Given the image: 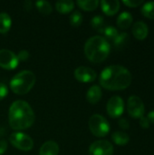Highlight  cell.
I'll return each instance as SVG.
<instances>
[{
  "mask_svg": "<svg viewBox=\"0 0 154 155\" xmlns=\"http://www.w3.org/2000/svg\"><path fill=\"white\" fill-rule=\"evenodd\" d=\"M132 83V74L128 69L114 64L104 68L100 74L101 85L111 91L124 90Z\"/></svg>",
  "mask_w": 154,
  "mask_h": 155,
  "instance_id": "cell-1",
  "label": "cell"
},
{
  "mask_svg": "<svg viewBox=\"0 0 154 155\" xmlns=\"http://www.w3.org/2000/svg\"><path fill=\"white\" fill-rule=\"evenodd\" d=\"M9 124L14 130H25L34 122V113L31 106L23 100L15 101L8 112Z\"/></svg>",
  "mask_w": 154,
  "mask_h": 155,
  "instance_id": "cell-2",
  "label": "cell"
},
{
  "mask_svg": "<svg viewBox=\"0 0 154 155\" xmlns=\"http://www.w3.org/2000/svg\"><path fill=\"white\" fill-rule=\"evenodd\" d=\"M110 51L111 46L109 42L100 35L90 37L84 45V54L87 59L95 64L103 62L108 57Z\"/></svg>",
  "mask_w": 154,
  "mask_h": 155,
  "instance_id": "cell-3",
  "label": "cell"
},
{
  "mask_svg": "<svg viewBox=\"0 0 154 155\" xmlns=\"http://www.w3.org/2000/svg\"><path fill=\"white\" fill-rule=\"evenodd\" d=\"M35 84V75L33 72L24 70L16 74L10 81V88L19 95L27 94Z\"/></svg>",
  "mask_w": 154,
  "mask_h": 155,
  "instance_id": "cell-4",
  "label": "cell"
},
{
  "mask_svg": "<svg viewBox=\"0 0 154 155\" xmlns=\"http://www.w3.org/2000/svg\"><path fill=\"white\" fill-rule=\"evenodd\" d=\"M90 131L97 137H104L110 132V124L108 121L101 114H93L90 117L88 123Z\"/></svg>",
  "mask_w": 154,
  "mask_h": 155,
  "instance_id": "cell-5",
  "label": "cell"
},
{
  "mask_svg": "<svg viewBox=\"0 0 154 155\" xmlns=\"http://www.w3.org/2000/svg\"><path fill=\"white\" fill-rule=\"evenodd\" d=\"M9 142L16 149L25 152L32 150L34 146L32 138L24 133H13L9 137Z\"/></svg>",
  "mask_w": 154,
  "mask_h": 155,
  "instance_id": "cell-6",
  "label": "cell"
},
{
  "mask_svg": "<svg viewBox=\"0 0 154 155\" xmlns=\"http://www.w3.org/2000/svg\"><path fill=\"white\" fill-rule=\"evenodd\" d=\"M127 108H128L129 114L133 118L140 119L144 115V112H145L144 104L143 100L136 95L130 96V98L128 99Z\"/></svg>",
  "mask_w": 154,
  "mask_h": 155,
  "instance_id": "cell-7",
  "label": "cell"
},
{
  "mask_svg": "<svg viewBox=\"0 0 154 155\" xmlns=\"http://www.w3.org/2000/svg\"><path fill=\"white\" fill-rule=\"evenodd\" d=\"M113 146L106 140H99L93 143L89 148L90 155H113Z\"/></svg>",
  "mask_w": 154,
  "mask_h": 155,
  "instance_id": "cell-8",
  "label": "cell"
},
{
  "mask_svg": "<svg viewBox=\"0 0 154 155\" xmlns=\"http://www.w3.org/2000/svg\"><path fill=\"white\" fill-rule=\"evenodd\" d=\"M107 113L112 118L120 117L124 111V103L123 98L118 95H114L110 98L107 104Z\"/></svg>",
  "mask_w": 154,
  "mask_h": 155,
  "instance_id": "cell-9",
  "label": "cell"
},
{
  "mask_svg": "<svg viewBox=\"0 0 154 155\" xmlns=\"http://www.w3.org/2000/svg\"><path fill=\"white\" fill-rule=\"evenodd\" d=\"M19 61L15 53L8 49H1L0 50V66L7 69L13 70L17 67Z\"/></svg>",
  "mask_w": 154,
  "mask_h": 155,
  "instance_id": "cell-10",
  "label": "cell"
},
{
  "mask_svg": "<svg viewBox=\"0 0 154 155\" xmlns=\"http://www.w3.org/2000/svg\"><path fill=\"white\" fill-rule=\"evenodd\" d=\"M74 77L81 83H91L95 80L96 73L90 67L79 66L74 71Z\"/></svg>",
  "mask_w": 154,
  "mask_h": 155,
  "instance_id": "cell-11",
  "label": "cell"
},
{
  "mask_svg": "<svg viewBox=\"0 0 154 155\" xmlns=\"http://www.w3.org/2000/svg\"><path fill=\"white\" fill-rule=\"evenodd\" d=\"M100 4L102 10L107 15H115L120 8V2L118 0H102Z\"/></svg>",
  "mask_w": 154,
  "mask_h": 155,
  "instance_id": "cell-12",
  "label": "cell"
},
{
  "mask_svg": "<svg viewBox=\"0 0 154 155\" xmlns=\"http://www.w3.org/2000/svg\"><path fill=\"white\" fill-rule=\"evenodd\" d=\"M148 33H149L148 25L143 21L136 22L133 26V34L134 37L137 38L138 40L145 39L148 35Z\"/></svg>",
  "mask_w": 154,
  "mask_h": 155,
  "instance_id": "cell-13",
  "label": "cell"
},
{
  "mask_svg": "<svg viewBox=\"0 0 154 155\" xmlns=\"http://www.w3.org/2000/svg\"><path fill=\"white\" fill-rule=\"evenodd\" d=\"M59 145L54 141L45 142L40 148L39 155H58Z\"/></svg>",
  "mask_w": 154,
  "mask_h": 155,
  "instance_id": "cell-14",
  "label": "cell"
},
{
  "mask_svg": "<svg viewBox=\"0 0 154 155\" xmlns=\"http://www.w3.org/2000/svg\"><path fill=\"white\" fill-rule=\"evenodd\" d=\"M102 98V89L99 85H93L89 88L86 94V99L87 101L92 104H97Z\"/></svg>",
  "mask_w": 154,
  "mask_h": 155,
  "instance_id": "cell-15",
  "label": "cell"
},
{
  "mask_svg": "<svg viewBox=\"0 0 154 155\" xmlns=\"http://www.w3.org/2000/svg\"><path fill=\"white\" fill-rule=\"evenodd\" d=\"M133 23V15L129 12H123L117 18V25L121 29H127Z\"/></svg>",
  "mask_w": 154,
  "mask_h": 155,
  "instance_id": "cell-16",
  "label": "cell"
},
{
  "mask_svg": "<svg viewBox=\"0 0 154 155\" xmlns=\"http://www.w3.org/2000/svg\"><path fill=\"white\" fill-rule=\"evenodd\" d=\"M12 25V20L10 15L7 13H0V33L5 34L7 33Z\"/></svg>",
  "mask_w": 154,
  "mask_h": 155,
  "instance_id": "cell-17",
  "label": "cell"
},
{
  "mask_svg": "<svg viewBox=\"0 0 154 155\" xmlns=\"http://www.w3.org/2000/svg\"><path fill=\"white\" fill-rule=\"evenodd\" d=\"M112 139L113 141L120 146H124L125 144H127L130 141V137L129 135L122 131H116L112 134Z\"/></svg>",
  "mask_w": 154,
  "mask_h": 155,
  "instance_id": "cell-18",
  "label": "cell"
},
{
  "mask_svg": "<svg viewBox=\"0 0 154 155\" xmlns=\"http://www.w3.org/2000/svg\"><path fill=\"white\" fill-rule=\"evenodd\" d=\"M56 10L61 13V14H67L70 13L74 7V3L70 0H64V1H57L55 4Z\"/></svg>",
  "mask_w": 154,
  "mask_h": 155,
  "instance_id": "cell-19",
  "label": "cell"
},
{
  "mask_svg": "<svg viewBox=\"0 0 154 155\" xmlns=\"http://www.w3.org/2000/svg\"><path fill=\"white\" fill-rule=\"evenodd\" d=\"M129 42V35L127 33H121L113 40V45L116 49H123Z\"/></svg>",
  "mask_w": 154,
  "mask_h": 155,
  "instance_id": "cell-20",
  "label": "cell"
},
{
  "mask_svg": "<svg viewBox=\"0 0 154 155\" xmlns=\"http://www.w3.org/2000/svg\"><path fill=\"white\" fill-rule=\"evenodd\" d=\"M77 5L84 10L86 11H93L97 8L99 5L98 0H78Z\"/></svg>",
  "mask_w": 154,
  "mask_h": 155,
  "instance_id": "cell-21",
  "label": "cell"
},
{
  "mask_svg": "<svg viewBox=\"0 0 154 155\" xmlns=\"http://www.w3.org/2000/svg\"><path fill=\"white\" fill-rule=\"evenodd\" d=\"M35 6L36 8L39 10V12L43 15H48L51 14L52 12V5L48 1H44V0H40V1H36L35 2Z\"/></svg>",
  "mask_w": 154,
  "mask_h": 155,
  "instance_id": "cell-22",
  "label": "cell"
},
{
  "mask_svg": "<svg viewBox=\"0 0 154 155\" xmlns=\"http://www.w3.org/2000/svg\"><path fill=\"white\" fill-rule=\"evenodd\" d=\"M91 25L93 29L97 30L100 33H103V29L105 28L104 25V19L101 15H95L92 18L91 20Z\"/></svg>",
  "mask_w": 154,
  "mask_h": 155,
  "instance_id": "cell-23",
  "label": "cell"
},
{
  "mask_svg": "<svg viewBox=\"0 0 154 155\" xmlns=\"http://www.w3.org/2000/svg\"><path fill=\"white\" fill-rule=\"evenodd\" d=\"M143 15L150 19H154V1L145 3L142 7Z\"/></svg>",
  "mask_w": 154,
  "mask_h": 155,
  "instance_id": "cell-24",
  "label": "cell"
},
{
  "mask_svg": "<svg viewBox=\"0 0 154 155\" xmlns=\"http://www.w3.org/2000/svg\"><path fill=\"white\" fill-rule=\"evenodd\" d=\"M103 34L105 35V39L107 38V39H110V40H114L115 39V37L118 35V31H117V29L114 27V26H105V28L103 29Z\"/></svg>",
  "mask_w": 154,
  "mask_h": 155,
  "instance_id": "cell-25",
  "label": "cell"
},
{
  "mask_svg": "<svg viewBox=\"0 0 154 155\" xmlns=\"http://www.w3.org/2000/svg\"><path fill=\"white\" fill-rule=\"evenodd\" d=\"M83 22V15L79 11H74L70 15V23L73 26H79Z\"/></svg>",
  "mask_w": 154,
  "mask_h": 155,
  "instance_id": "cell-26",
  "label": "cell"
},
{
  "mask_svg": "<svg viewBox=\"0 0 154 155\" xmlns=\"http://www.w3.org/2000/svg\"><path fill=\"white\" fill-rule=\"evenodd\" d=\"M123 3L129 7H137L143 4V0H123Z\"/></svg>",
  "mask_w": 154,
  "mask_h": 155,
  "instance_id": "cell-27",
  "label": "cell"
},
{
  "mask_svg": "<svg viewBox=\"0 0 154 155\" xmlns=\"http://www.w3.org/2000/svg\"><path fill=\"white\" fill-rule=\"evenodd\" d=\"M16 56H17L18 61H26L27 58L29 57V53H28V51H26V50H21V51L16 54Z\"/></svg>",
  "mask_w": 154,
  "mask_h": 155,
  "instance_id": "cell-28",
  "label": "cell"
},
{
  "mask_svg": "<svg viewBox=\"0 0 154 155\" xmlns=\"http://www.w3.org/2000/svg\"><path fill=\"white\" fill-rule=\"evenodd\" d=\"M8 93V89H7V86L3 84V83H0V100L4 99L6 94Z\"/></svg>",
  "mask_w": 154,
  "mask_h": 155,
  "instance_id": "cell-29",
  "label": "cell"
},
{
  "mask_svg": "<svg viewBox=\"0 0 154 155\" xmlns=\"http://www.w3.org/2000/svg\"><path fill=\"white\" fill-rule=\"evenodd\" d=\"M140 125H141V127L145 128V129L149 128V126H150V122H149L148 118L145 117V116H143L142 118H140Z\"/></svg>",
  "mask_w": 154,
  "mask_h": 155,
  "instance_id": "cell-30",
  "label": "cell"
},
{
  "mask_svg": "<svg viewBox=\"0 0 154 155\" xmlns=\"http://www.w3.org/2000/svg\"><path fill=\"white\" fill-rule=\"evenodd\" d=\"M119 126L121 128H123V130H126V129H128L130 127V124H129V122L126 119L122 118V119L119 120Z\"/></svg>",
  "mask_w": 154,
  "mask_h": 155,
  "instance_id": "cell-31",
  "label": "cell"
},
{
  "mask_svg": "<svg viewBox=\"0 0 154 155\" xmlns=\"http://www.w3.org/2000/svg\"><path fill=\"white\" fill-rule=\"evenodd\" d=\"M7 150V143L5 140L0 141V155H3Z\"/></svg>",
  "mask_w": 154,
  "mask_h": 155,
  "instance_id": "cell-32",
  "label": "cell"
},
{
  "mask_svg": "<svg viewBox=\"0 0 154 155\" xmlns=\"http://www.w3.org/2000/svg\"><path fill=\"white\" fill-rule=\"evenodd\" d=\"M23 5H24V7H25L26 10H31V8H32V2H31V1L26 0V1L24 2Z\"/></svg>",
  "mask_w": 154,
  "mask_h": 155,
  "instance_id": "cell-33",
  "label": "cell"
},
{
  "mask_svg": "<svg viewBox=\"0 0 154 155\" xmlns=\"http://www.w3.org/2000/svg\"><path fill=\"white\" fill-rule=\"evenodd\" d=\"M147 118H148V120H149L150 123H152V124H154V111H152V112H150V113L148 114Z\"/></svg>",
  "mask_w": 154,
  "mask_h": 155,
  "instance_id": "cell-34",
  "label": "cell"
}]
</instances>
